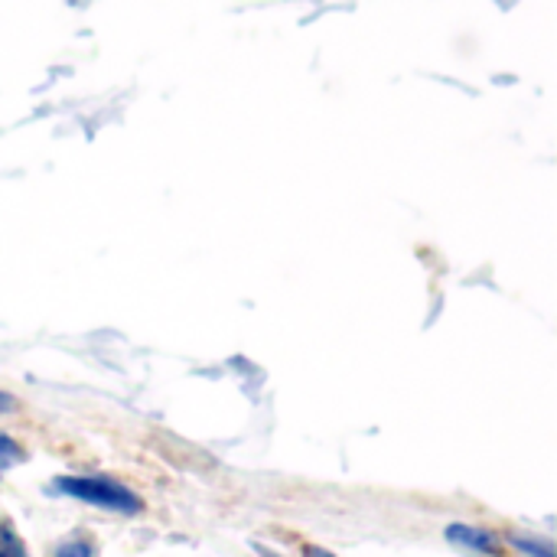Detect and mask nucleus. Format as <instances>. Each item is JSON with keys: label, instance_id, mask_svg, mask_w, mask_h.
I'll return each instance as SVG.
<instances>
[{"label": "nucleus", "instance_id": "1", "mask_svg": "<svg viewBox=\"0 0 557 557\" xmlns=\"http://www.w3.org/2000/svg\"><path fill=\"white\" fill-rule=\"evenodd\" d=\"M52 490L62 493V496H72L78 503L108 509V512H121V516H137L140 512V499L127 486H121V483H114L108 476H62V480L52 483Z\"/></svg>", "mask_w": 557, "mask_h": 557}, {"label": "nucleus", "instance_id": "5", "mask_svg": "<svg viewBox=\"0 0 557 557\" xmlns=\"http://www.w3.org/2000/svg\"><path fill=\"white\" fill-rule=\"evenodd\" d=\"M55 557H95V548L88 545V542H82V539H72V542H65Z\"/></svg>", "mask_w": 557, "mask_h": 557}, {"label": "nucleus", "instance_id": "7", "mask_svg": "<svg viewBox=\"0 0 557 557\" xmlns=\"http://www.w3.org/2000/svg\"><path fill=\"white\" fill-rule=\"evenodd\" d=\"M304 557H336V555H330L326 548H307V552H304Z\"/></svg>", "mask_w": 557, "mask_h": 557}, {"label": "nucleus", "instance_id": "3", "mask_svg": "<svg viewBox=\"0 0 557 557\" xmlns=\"http://www.w3.org/2000/svg\"><path fill=\"white\" fill-rule=\"evenodd\" d=\"M0 557H26L23 542L16 539V532L10 525H0Z\"/></svg>", "mask_w": 557, "mask_h": 557}, {"label": "nucleus", "instance_id": "4", "mask_svg": "<svg viewBox=\"0 0 557 557\" xmlns=\"http://www.w3.org/2000/svg\"><path fill=\"white\" fill-rule=\"evenodd\" d=\"M512 545L519 548V552H525V555H535V557H555V548L548 545V542H539V539H512Z\"/></svg>", "mask_w": 557, "mask_h": 557}, {"label": "nucleus", "instance_id": "6", "mask_svg": "<svg viewBox=\"0 0 557 557\" xmlns=\"http://www.w3.org/2000/svg\"><path fill=\"white\" fill-rule=\"evenodd\" d=\"M23 454H20V447L7 437V434H0V467H7V463H16Z\"/></svg>", "mask_w": 557, "mask_h": 557}, {"label": "nucleus", "instance_id": "8", "mask_svg": "<svg viewBox=\"0 0 557 557\" xmlns=\"http://www.w3.org/2000/svg\"><path fill=\"white\" fill-rule=\"evenodd\" d=\"M10 408H13V398L0 392V414H3V411H10Z\"/></svg>", "mask_w": 557, "mask_h": 557}, {"label": "nucleus", "instance_id": "2", "mask_svg": "<svg viewBox=\"0 0 557 557\" xmlns=\"http://www.w3.org/2000/svg\"><path fill=\"white\" fill-rule=\"evenodd\" d=\"M447 542L460 545V548H470V552H480V555H499V542L493 532L486 529H473V525H450L447 529Z\"/></svg>", "mask_w": 557, "mask_h": 557}]
</instances>
